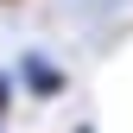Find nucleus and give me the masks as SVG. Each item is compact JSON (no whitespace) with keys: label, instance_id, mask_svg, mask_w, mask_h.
Listing matches in <instances>:
<instances>
[{"label":"nucleus","instance_id":"nucleus-1","mask_svg":"<svg viewBox=\"0 0 133 133\" xmlns=\"http://www.w3.org/2000/svg\"><path fill=\"white\" fill-rule=\"evenodd\" d=\"M19 82L38 95V102H57V95L70 89V76H63L51 57H38V51H25V57H19Z\"/></svg>","mask_w":133,"mask_h":133},{"label":"nucleus","instance_id":"nucleus-2","mask_svg":"<svg viewBox=\"0 0 133 133\" xmlns=\"http://www.w3.org/2000/svg\"><path fill=\"white\" fill-rule=\"evenodd\" d=\"M6 95H13V82H6V76H0V121H6Z\"/></svg>","mask_w":133,"mask_h":133},{"label":"nucleus","instance_id":"nucleus-3","mask_svg":"<svg viewBox=\"0 0 133 133\" xmlns=\"http://www.w3.org/2000/svg\"><path fill=\"white\" fill-rule=\"evenodd\" d=\"M76 133H95V127H76Z\"/></svg>","mask_w":133,"mask_h":133}]
</instances>
